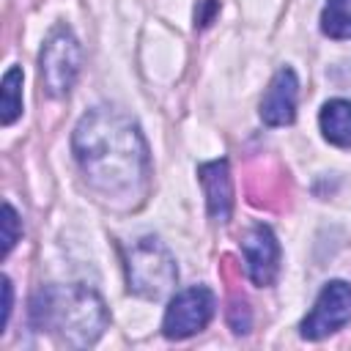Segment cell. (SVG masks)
I'll use <instances>...</instances> for the list:
<instances>
[{
    "label": "cell",
    "instance_id": "obj_1",
    "mask_svg": "<svg viewBox=\"0 0 351 351\" xmlns=\"http://www.w3.org/2000/svg\"><path fill=\"white\" fill-rule=\"evenodd\" d=\"M74 159L90 192L110 208H137L151 186V154L140 126L121 110H88L71 134Z\"/></svg>",
    "mask_w": 351,
    "mask_h": 351
},
{
    "label": "cell",
    "instance_id": "obj_2",
    "mask_svg": "<svg viewBox=\"0 0 351 351\" xmlns=\"http://www.w3.org/2000/svg\"><path fill=\"white\" fill-rule=\"evenodd\" d=\"M30 326L49 332L55 340L71 348L93 346L110 324V310L99 291L71 282V285H44L30 296L27 310Z\"/></svg>",
    "mask_w": 351,
    "mask_h": 351
},
{
    "label": "cell",
    "instance_id": "obj_3",
    "mask_svg": "<svg viewBox=\"0 0 351 351\" xmlns=\"http://www.w3.org/2000/svg\"><path fill=\"white\" fill-rule=\"evenodd\" d=\"M126 288L143 299H162L178 282V266L173 252L156 236H140L123 250Z\"/></svg>",
    "mask_w": 351,
    "mask_h": 351
},
{
    "label": "cell",
    "instance_id": "obj_4",
    "mask_svg": "<svg viewBox=\"0 0 351 351\" xmlns=\"http://www.w3.org/2000/svg\"><path fill=\"white\" fill-rule=\"evenodd\" d=\"M80 66H82V47L77 41V36L66 25L55 27L38 55L44 90L55 99L66 96L80 77Z\"/></svg>",
    "mask_w": 351,
    "mask_h": 351
},
{
    "label": "cell",
    "instance_id": "obj_5",
    "mask_svg": "<svg viewBox=\"0 0 351 351\" xmlns=\"http://www.w3.org/2000/svg\"><path fill=\"white\" fill-rule=\"evenodd\" d=\"M214 310H217V299H214L211 288H206V285L184 288L170 299L165 318H162V332L170 340L192 337L208 326V321L214 318Z\"/></svg>",
    "mask_w": 351,
    "mask_h": 351
},
{
    "label": "cell",
    "instance_id": "obj_6",
    "mask_svg": "<svg viewBox=\"0 0 351 351\" xmlns=\"http://www.w3.org/2000/svg\"><path fill=\"white\" fill-rule=\"evenodd\" d=\"M351 321V285L346 280H332L321 288L313 310L302 321L304 340H324Z\"/></svg>",
    "mask_w": 351,
    "mask_h": 351
},
{
    "label": "cell",
    "instance_id": "obj_7",
    "mask_svg": "<svg viewBox=\"0 0 351 351\" xmlns=\"http://www.w3.org/2000/svg\"><path fill=\"white\" fill-rule=\"evenodd\" d=\"M241 255L247 263V274L255 285L269 288L280 274V241L274 230L263 222L252 225L241 239Z\"/></svg>",
    "mask_w": 351,
    "mask_h": 351
},
{
    "label": "cell",
    "instance_id": "obj_8",
    "mask_svg": "<svg viewBox=\"0 0 351 351\" xmlns=\"http://www.w3.org/2000/svg\"><path fill=\"white\" fill-rule=\"evenodd\" d=\"M296 99H299L296 71L291 66H282L271 77V82H269V88H266V93L261 99V121L266 126H288V123H293Z\"/></svg>",
    "mask_w": 351,
    "mask_h": 351
},
{
    "label": "cell",
    "instance_id": "obj_9",
    "mask_svg": "<svg viewBox=\"0 0 351 351\" xmlns=\"http://www.w3.org/2000/svg\"><path fill=\"white\" fill-rule=\"evenodd\" d=\"M197 178H200L203 192H206L208 217L214 222H228L230 211H233V178H230L228 159L203 162L197 167Z\"/></svg>",
    "mask_w": 351,
    "mask_h": 351
},
{
    "label": "cell",
    "instance_id": "obj_10",
    "mask_svg": "<svg viewBox=\"0 0 351 351\" xmlns=\"http://www.w3.org/2000/svg\"><path fill=\"white\" fill-rule=\"evenodd\" d=\"M324 137L337 148H351V101L348 99H332L321 107L318 115Z\"/></svg>",
    "mask_w": 351,
    "mask_h": 351
},
{
    "label": "cell",
    "instance_id": "obj_11",
    "mask_svg": "<svg viewBox=\"0 0 351 351\" xmlns=\"http://www.w3.org/2000/svg\"><path fill=\"white\" fill-rule=\"evenodd\" d=\"M22 115V69L11 66L0 82V123L11 126Z\"/></svg>",
    "mask_w": 351,
    "mask_h": 351
},
{
    "label": "cell",
    "instance_id": "obj_12",
    "mask_svg": "<svg viewBox=\"0 0 351 351\" xmlns=\"http://www.w3.org/2000/svg\"><path fill=\"white\" fill-rule=\"evenodd\" d=\"M321 30L329 38H351V0H326L321 11Z\"/></svg>",
    "mask_w": 351,
    "mask_h": 351
},
{
    "label": "cell",
    "instance_id": "obj_13",
    "mask_svg": "<svg viewBox=\"0 0 351 351\" xmlns=\"http://www.w3.org/2000/svg\"><path fill=\"white\" fill-rule=\"evenodd\" d=\"M19 233H22V219L16 208L11 203H3V250H0L3 258L14 250V244L19 241Z\"/></svg>",
    "mask_w": 351,
    "mask_h": 351
},
{
    "label": "cell",
    "instance_id": "obj_14",
    "mask_svg": "<svg viewBox=\"0 0 351 351\" xmlns=\"http://www.w3.org/2000/svg\"><path fill=\"white\" fill-rule=\"evenodd\" d=\"M228 324L236 335H244L250 332V310H247V302L244 299H233L230 307H228Z\"/></svg>",
    "mask_w": 351,
    "mask_h": 351
},
{
    "label": "cell",
    "instance_id": "obj_15",
    "mask_svg": "<svg viewBox=\"0 0 351 351\" xmlns=\"http://www.w3.org/2000/svg\"><path fill=\"white\" fill-rule=\"evenodd\" d=\"M3 285V318H0V332L8 326V318H11V304H14V288H11V280L3 277L0 280Z\"/></svg>",
    "mask_w": 351,
    "mask_h": 351
},
{
    "label": "cell",
    "instance_id": "obj_16",
    "mask_svg": "<svg viewBox=\"0 0 351 351\" xmlns=\"http://www.w3.org/2000/svg\"><path fill=\"white\" fill-rule=\"evenodd\" d=\"M217 8H219V3H217V0H200V5L195 8V25L206 27V25L211 22V16L217 14Z\"/></svg>",
    "mask_w": 351,
    "mask_h": 351
}]
</instances>
